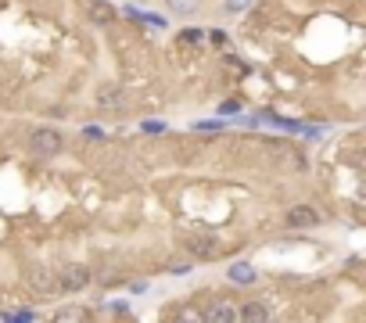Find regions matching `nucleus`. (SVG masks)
I'll return each instance as SVG.
<instances>
[{
    "label": "nucleus",
    "mask_w": 366,
    "mask_h": 323,
    "mask_svg": "<svg viewBox=\"0 0 366 323\" xmlns=\"http://www.w3.org/2000/svg\"><path fill=\"white\" fill-rule=\"evenodd\" d=\"M237 319H270V309L263 302H248L244 309H237Z\"/></svg>",
    "instance_id": "8"
},
{
    "label": "nucleus",
    "mask_w": 366,
    "mask_h": 323,
    "mask_svg": "<svg viewBox=\"0 0 366 323\" xmlns=\"http://www.w3.org/2000/svg\"><path fill=\"white\" fill-rule=\"evenodd\" d=\"M58 319H83V312H76V309H65V312H58Z\"/></svg>",
    "instance_id": "21"
},
{
    "label": "nucleus",
    "mask_w": 366,
    "mask_h": 323,
    "mask_svg": "<svg viewBox=\"0 0 366 323\" xmlns=\"http://www.w3.org/2000/svg\"><path fill=\"white\" fill-rule=\"evenodd\" d=\"M201 40H205L201 29H183V33H180V43H187V47H194V43H201Z\"/></svg>",
    "instance_id": "14"
},
{
    "label": "nucleus",
    "mask_w": 366,
    "mask_h": 323,
    "mask_svg": "<svg viewBox=\"0 0 366 323\" xmlns=\"http://www.w3.org/2000/svg\"><path fill=\"white\" fill-rule=\"evenodd\" d=\"M320 223H324V215L312 205H294L287 212V227H294V230H309V227H320Z\"/></svg>",
    "instance_id": "3"
},
{
    "label": "nucleus",
    "mask_w": 366,
    "mask_h": 323,
    "mask_svg": "<svg viewBox=\"0 0 366 323\" xmlns=\"http://www.w3.org/2000/svg\"><path fill=\"white\" fill-rule=\"evenodd\" d=\"M223 8H227V15H241L251 8V0H223Z\"/></svg>",
    "instance_id": "13"
},
{
    "label": "nucleus",
    "mask_w": 366,
    "mask_h": 323,
    "mask_svg": "<svg viewBox=\"0 0 366 323\" xmlns=\"http://www.w3.org/2000/svg\"><path fill=\"white\" fill-rule=\"evenodd\" d=\"M29 284H33L36 291H55V288H58L55 277H43V269H33V273H29Z\"/></svg>",
    "instance_id": "9"
},
{
    "label": "nucleus",
    "mask_w": 366,
    "mask_h": 323,
    "mask_svg": "<svg viewBox=\"0 0 366 323\" xmlns=\"http://www.w3.org/2000/svg\"><path fill=\"white\" fill-rule=\"evenodd\" d=\"M187 269H190V266H183V262H173V266H169V273H173V277H183Z\"/></svg>",
    "instance_id": "20"
},
{
    "label": "nucleus",
    "mask_w": 366,
    "mask_h": 323,
    "mask_svg": "<svg viewBox=\"0 0 366 323\" xmlns=\"http://www.w3.org/2000/svg\"><path fill=\"white\" fill-rule=\"evenodd\" d=\"M241 112V101H227V104H219V115H237Z\"/></svg>",
    "instance_id": "16"
},
{
    "label": "nucleus",
    "mask_w": 366,
    "mask_h": 323,
    "mask_svg": "<svg viewBox=\"0 0 366 323\" xmlns=\"http://www.w3.org/2000/svg\"><path fill=\"white\" fill-rule=\"evenodd\" d=\"M86 11H90V18H93L97 26H108V22L115 18V8L108 4V0H90V8H86Z\"/></svg>",
    "instance_id": "6"
},
{
    "label": "nucleus",
    "mask_w": 366,
    "mask_h": 323,
    "mask_svg": "<svg viewBox=\"0 0 366 323\" xmlns=\"http://www.w3.org/2000/svg\"><path fill=\"white\" fill-rule=\"evenodd\" d=\"M140 130H144L147 137H159V133H166L169 126H166V123H159V119H147V123H140Z\"/></svg>",
    "instance_id": "12"
},
{
    "label": "nucleus",
    "mask_w": 366,
    "mask_h": 323,
    "mask_svg": "<svg viewBox=\"0 0 366 323\" xmlns=\"http://www.w3.org/2000/svg\"><path fill=\"white\" fill-rule=\"evenodd\" d=\"M83 133H86V137H90V140H104V137H108V133H104V130H101V126H86V130H83Z\"/></svg>",
    "instance_id": "18"
},
{
    "label": "nucleus",
    "mask_w": 366,
    "mask_h": 323,
    "mask_svg": "<svg viewBox=\"0 0 366 323\" xmlns=\"http://www.w3.org/2000/svg\"><path fill=\"white\" fill-rule=\"evenodd\" d=\"M227 277H230L234 284H255V277H258V273H255V266H251V262H234Z\"/></svg>",
    "instance_id": "7"
},
{
    "label": "nucleus",
    "mask_w": 366,
    "mask_h": 323,
    "mask_svg": "<svg viewBox=\"0 0 366 323\" xmlns=\"http://www.w3.org/2000/svg\"><path fill=\"white\" fill-rule=\"evenodd\" d=\"M86 284H90V269H86V266H65V269H62L58 288H65V291H83Z\"/></svg>",
    "instance_id": "4"
},
{
    "label": "nucleus",
    "mask_w": 366,
    "mask_h": 323,
    "mask_svg": "<svg viewBox=\"0 0 366 323\" xmlns=\"http://www.w3.org/2000/svg\"><path fill=\"white\" fill-rule=\"evenodd\" d=\"M194 130H198V133H223L227 123H216V119H212V123H194Z\"/></svg>",
    "instance_id": "15"
},
{
    "label": "nucleus",
    "mask_w": 366,
    "mask_h": 323,
    "mask_svg": "<svg viewBox=\"0 0 366 323\" xmlns=\"http://www.w3.org/2000/svg\"><path fill=\"white\" fill-rule=\"evenodd\" d=\"M183 248H187L194 259H216V255H219L216 237H208V234H190V237H183Z\"/></svg>",
    "instance_id": "2"
},
{
    "label": "nucleus",
    "mask_w": 366,
    "mask_h": 323,
    "mask_svg": "<svg viewBox=\"0 0 366 323\" xmlns=\"http://www.w3.org/2000/svg\"><path fill=\"white\" fill-rule=\"evenodd\" d=\"M97 104H101V108H115V104H119V90H115V86H101Z\"/></svg>",
    "instance_id": "11"
},
{
    "label": "nucleus",
    "mask_w": 366,
    "mask_h": 323,
    "mask_svg": "<svg viewBox=\"0 0 366 323\" xmlns=\"http://www.w3.org/2000/svg\"><path fill=\"white\" fill-rule=\"evenodd\" d=\"M166 8L173 15H194L198 11V0H166Z\"/></svg>",
    "instance_id": "10"
},
{
    "label": "nucleus",
    "mask_w": 366,
    "mask_h": 323,
    "mask_svg": "<svg viewBox=\"0 0 366 323\" xmlns=\"http://www.w3.org/2000/svg\"><path fill=\"white\" fill-rule=\"evenodd\" d=\"M29 147H33L40 158H55V154L65 147V140H62V133H58V130L40 126V130H33V137H29Z\"/></svg>",
    "instance_id": "1"
},
{
    "label": "nucleus",
    "mask_w": 366,
    "mask_h": 323,
    "mask_svg": "<svg viewBox=\"0 0 366 323\" xmlns=\"http://www.w3.org/2000/svg\"><path fill=\"white\" fill-rule=\"evenodd\" d=\"M205 319H212V323H227V319H237V309L230 298H216L212 305L205 309Z\"/></svg>",
    "instance_id": "5"
},
{
    "label": "nucleus",
    "mask_w": 366,
    "mask_h": 323,
    "mask_svg": "<svg viewBox=\"0 0 366 323\" xmlns=\"http://www.w3.org/2000/svg\"><path fill=\"white\" fill-rule=\"evenodd\" d=\"M8 319L22 323V319H36V312H33V309H18V312H8Z\"/></svg>",
    "instance_id": "17"
},
{
    "label": "nucleus",
    "mask_w": 366,
    "mask_h": 323,
    "mask_svg": "<svg viewBox=\"0 0 366 323\" xmlns=\"http://www.w3.org/2000/svg\"><path fill=\"white\" fill-rule=\"evenodd\" d=\"M208 40H212L216 47H223V43H227V33H219V29H212V33H208Z\"/></svg>",
    "instance_id": "19"
}]
</instances>
